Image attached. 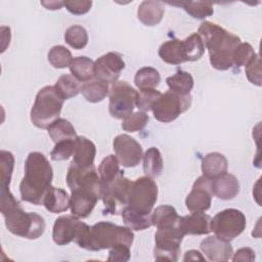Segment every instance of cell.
I'll return each instance as SVG.
<instances>
[{"label":"cell","instance_id":"6da1fadb","mask_svg":"<svg viewBox=\"0 0 262 262\" xmlns=\"http://www.w3.org/2000/svg\"><path fill=\"white\" fill-rule=\"evenodd\" d=\"M52 178L53 170L47 158L39 151L30 152L25 162V175L19 184L21 200L36 206L43 205Z\"/></svg>","mask_w":262,"mask_h":262},{"label":"cell","instance_id":"7a4b0ae2","mask_svg":"<svg viewBox=\"0 0 262 262\" xmlns=\"http://www.w3.org/2000/svg\"><path fill=\"white\" fill-rule=\"evenodd\" d=\"M198 34L209 52L211 66L218 71H226L233 67L232 54L241 43V38L217 24L205 20L201 24Z\"/></svg>","mask_w":262,"mask_h":262},{"label":"cell","instance_id":"3957f363","mask_svg":"<svg viewBox=\"0 0 262 262\" xmlns=\"http://www.w3.org/2000/svg\"><path fill=\"white\" fill-rule=\"evenodd\" d=\"M63 100L54 86L48 85L41 88L36 95L30 113L33 125L39 129H47L59 118Z\"/></svg>","mask_w":262,"mask_h":262},{"label":"cell","instance_id":"277c9868","mask_svg":"<svg viewBox=\"0 0 262 262\" xmlns=\"http://www.w3.org/2000/svg\"><path fill=\"white\" fill-rule=\"evenodd\" d=\"M5 226L14 235L28 239L40 237L46 228L44 218L34 212H26L20 205L2 214Z\"/></svg>","mask_w":262,"mask_h":262},{"label":"cell","instance_id":"5b68a950","mask_svg":"<svg viewBox=\"0 0 262 262\" xmlns=\"http://www.w3.org/2000/svg\"><path fill=\"white\" fill-rule=\"evenodd\" d=\"M134 233L127 226H120L107 221H100L90 227L89 251H100L110 249L117 244L132 246Z\"/></svg>","mask_w":262,"mask_h":262},{"label":"cell","instance_id":"8992f818","mask_svg":"<svg viewBox=\"0 0 262 262\" xmlns=\"http://www.w3.org/2000/svg\"><path fill=\"white\" fill-rule=\"evenodd\" d=\"M132 181L125 177L122 171L112 182L101 185L100 200L104 205L103 214L120 215L129 204V194Z\"/></svg>","mask_w":262,"mask_h":262},{"label":"cell","instance_id":"52a82bcc","mask_svg":"<svg viewBox=\"0 0 262 262\" xmlns=\"http://www.w3.org/2000/svg\"><path fill=\"white\" fill-rule=\"evenodd\" d=\"M191 105V95H180L172 91L162 93L151 107L156 120L162 123H171Z\"/></svg>","mask_w":262,"mask_h":262},{"label":"cell","instance_id":"ba28073f","mask_svg":"<svg viewBox=\"0 0 262 262\" xmlns=\"http://www.w3.org/2000/svg\"><path fill=\"white\" fill-rule=\"evenodd\" d=\"M184 235L178 223L172 227L158 229L155 233L154 258L158 261H177Z\"/></svg>","mask_w":262,"mask_h":262},{"label":"cell","instance_id":"9c48e42d","mask_svg":"<svg viewBox=\"0 0 262 262\" xmlns=\"http://www.w3.org/2000/svg\"><path fill=\"white\" fill-rule=\"evenodd\" d=\"M247 220L245 214L233 208L217 213L211 221V229L215 235L223 241L230 242L237 237L245 229Z\"/></svg>","mask_w":262,"mask_h":262},{"label":"cell","instance_id":"30bf717a","mask_svg":"<svg viewBox=\"0 0 262 262\" xmlns=\"http://www.w3.org/2000/svg\"><path fill=\"white\" fill-rule=\"evenodd\" d=\"M137 91L126 81H116L108 92L110 115L118 120H123L133 113Z\"/></svg>","mask_w":262,"mask_h":262},{"label":"cell","instance_id":"8fae6325","mask_svg":"<svg viewBox=\"0 0 262 262\" xmlns=\"http://www.w3.org/2000/svg\"><path fill=\"white\" fill-rule=\"evenodd\" d=\"M158 200V185L152 178L142 176L132 181L128 206L145 214H151Z\"/></svg>","mask_w":262,"mask_h":262},{"label":"cell","instance_id":"7c38bea8","mask_svg":"<svg viewBox=\"0 0 262 262\" xmlns=\"http://www.w3.org/2000/svg\"><path fill=\"white\" fill-rule=\"evenodd\" d=\"M71 191L77 189L89 190L96 193L100 199V179L95 166L89 168H79L73 164L70 165L66 177Z\"/></svg>","mask_w":262,"mask_h":262},{"label":"cell","instance_id":"4fadbf2b","mask_svg":"<svg viewBox=\"0 0 262 262\" xmlns=\"http://www.w3.org/2000/svg\"><path fill=\"white\" fill-rule=\"evenodd\" d=\"M113 148L120 165L127 168L136 167L143 157L141 144L128 134L117 135L113 141Z\"/></svg>","mask_w":262,"mask_h":262},{"label":"cell","instance_id":"5bb4252c","mask_svg":"<svg viewBox=\"0 0 262 262\" xmlns=\"http://www.w3.org/2000/svg\"><path fill=\"white\" fill-rule=\"evenodd\" d=\"M85 226L86 223L80 221L73 214L59 216L53 224L52 239L58 246H66L71 242H75Z\"/></svg>","mask_w":262,"mask_h":262},{"label":"cell","instance_id":"9a60e30c","mask_svg":"<svg viewBox=\"0 0 262 262\" xmlns=\"http://www.w3.org/2000/svg\"><path fill=\"white\" fill-rule=\"evenodd\" d=\"M212 179L200 176L192 184L190 192L185 199V206L190 212H205L212 204Z\"/></svg>","mask_w":262,"mask_h":262},{"label":"cell","instance_id":"2e32d148","mask_svg":"<svg viewBox=\"0 0 262 262\" xmlns=\"http://www.w3.org/2000/svg\"><path fill=\"white\" fill-rule=\"evenodd\" d=\"M124 69L125 62L122 55L117 52H107L94 61V78L113 84L118 81Z\"/></svg>","mask_w":262,"mask_h":262},{"label":"cell","instance_id":"e0dca14e","mask_svg":"<svg viewBox=\"0 0 262 262\" xmlns=\"http://www.w3.org/2000/svg\"><path fill=\"white\" fill-rule=\"evenodd\" d=\"M200 248L207 259L213 262L228 261L233 254V249L230 243L223 241L216 235H210L204 238L200 244Z\"/></svg>","mask_w":262,"mask_h":262},{"label":"cell","instance_id":"ac0fdd59","mask_svg":"<svg viewBox=\"0 0 262 262\" xmlns=\"http://www.w3.org/2000/svg\"><path fill=\"white\" fill-rule=\"evenodd\" d=\"M212 218L205 212H191L186 216H179L178 226L185 235L209 234Z\"/></svg>","mask_w":262,"mask_h":262},{"label":"cell","instance_id":"d6986e66","mask_svg":"<svg viewBox=\"0 0 262 262\" xmlns=\"http://www.w3.org/2000/svg\"><path fill=\"white\" fill-rule=\"evenodd\" d=\"M99 196L89 190H73L70 200V209L74 216L78 218H87L93 211Z\"/></svg>","mask_w":262,"mask_h":262},{"label":"cell","instance_id":"ffe728a7","mask_svg":"<svg viewBox=\"0 0 262 262\" xmlns=\"http://www.w3.org/2000/svg\"><path fill=\"white\" fill-rule=\"evenodd\" d=\"M211 188L213 195L220 200H232L239 192L238 179L229 173H225L212 180Z\"/></svg>","mask_w":262,"mask_h":262},{"label":"cell","instance_id":"44dd1931","mask_svg":"<svg viewBox=\"0 0 262 262\" xmlns=\"http://www.w3.org/2000/svg\"><path fill=\"white\" fill-rule=\"evenodd\" d=\"M96 155L95 144L84 136H78L76 140V148L71 164L79 168H89L94 165Z\"/></svg>","mask_w":262,"mask_h":262},{"label":"cell","instance_id":"7402d4cb","mask_svg":"<svg viewBox=\"0 0 262 262\" xmlns=\"http://www.w3.org/2000/svg\"><path fill=\"white\" fill-rule=\"evenodd\" d=\"M165 13L164 4L160 1L145 0L137 8L138 19L147 27H154L161 23Z\"/></svg>","mask_w":262,"mask_h":262},{"label":"cell","instance_id":"603a6c76","mask_svg":"<svg viewBox=\"0 0 262 262\" xmlns=\"http://www.w3.org/2000/svg\"><path fill=\"white\" fill-rule=\"evenodd\" d=\"M228 162L224 155L214 151L207 154L202 160L203 176L209 179H215L227 173Z\"/></svg>","mask_w":262,"mask_h":262},{"label":"cell","instance_id":"cb8c5ba5","mask_svg":"<svg viewBox=\"0 0 262 262\" xmlns=\"http://www.w3.org/2000/svg\"><path fill=\"white\" fill-rule=\"evenodd\" d=\"M70 200L71 196L64 189L50 186L45 193L43 206L50 213H61L70 208Z\"/></svg>","mask_w":262,"mask_h":262},{"label":"cell","instance_id":"d4e9b609","mask_svg":"<svg viewBox=\"0 0 262 262\" xmlns=\"http://www.w3.org/2000/svg\"><path fill=\"white\" fill-rule=\"evenodd\" d=\"M159 56L161 59L169 64H180L186 61L184 54L183 41L173 38L164 42L159 48Z\"/></svg>","mask_w":262,"mask_h":262},{"label":"cell","instance_id":"484cf974","mask_svg":"<svg viewBox=\"0 0 262 262\" xmlns=\"http://www.w3.org/2000/svg\"><path fill=\"white\" fill-rule=\"evenodd\" d=\"M178 218L179 216L176 209L170 205L159 206L150 214L151 225L156 226L158 229L177 225Z\"/></svg>","mask_w":262,"mask_h":262},{"label":"cell","instance_id":"4316f807","mask_svg":"<svg viewBox=\"0 0 262 262\" xmlns=\"http://www.w3.org/2000/svg\"><path fill=\"white\" fill-rule=\"evenodd\" d=\"M81 92L87 101L96 103L103 100L108 95L110 86L108 83L93 78L82 84Z\"/></svg>","mask_w":262,"mask_h":262},{"label":"cell","instance_id":"83f0119b","mask_svg":"<svg viewBox=\"0 0 262 262\" xmlns=\"http://www.w3.org/2000/svg\"><path fill=\"white\" fill-rule=\"evenodd\" d=\"M121 216L125 225L132 230H144L151 226L150 214L142 213L130 206L123 209Z\"/></svg>","mask_w":262,"mask_h":262},{"label":"cell","instance_id":"f1b7e54d","mask_svg":"<svg viewBox=\"0 0 262 262\" xmlns=\"http://www.w3.org/2000/svg\"><path fill=\"white\" fill-rule=\"evenodd\" d=\"M166 83L170 91L180 95H187L190 94L194 81L190 73L178 70L174 75L167 77Z\"/></svg>","mask_w":262,"mask_h":262},{"label":"cell","instance_id":"f546056e","mask_svg":"<svg viewBox=\"0 0 262 262\" xmlns=\"http://www.w3.org/2000/svg\"><path fill=\"white\" fill-rule=\"evenodd\" d=\"M142 168L145 176L157 178L163 171V159L160 150L157 147H149L145 150L142 157Z\"/></svg>","mask_w":262,"mask_h":262},{"label":"cell","instance_id":"4dcf8cb0","mask_svg":"<svg viewBox=\"0 0 262 262\" xmlns=\"http://www.w3.org/2000/svg\"><path fill=\"white\" fill-rule=\"evenodd\" d=\"M47 132L54 143L67 139H76L78 137L74 126L63 118L55 120L47 128Z\"/></svg>","mask_w":262,"mask_h":262},{"label":"cell","instance_id":"1f68e13d","mask_svg":"<svg viewBox=\"0 0 262 262\" xmlns=\"http://www.w3.org/2000/svg\"><path fill=\"white\" fill-rule=\"evenodd\" d=\"M70 72L80 82H87L94 78V61L87 56L75 57L70 66Z\"/></svg>","mask_w":262,"mask_h":262},{"label":"cell","instance_id":"d6a6232c","mask_svg":"<svg viewBox=\"0 0 262 262\" xmlns=\"http://www.w3.org/2000/svg\"><path fill=\"white\" fill-rule=\"evenodd\" d=\"M122 172L120 162L115 155L106 156L98 166L97 173L100 179V184L104 185L112 182Z\"/></svg>","mask_w":262,"mask_h":262},{"label":"cell","instance_id":"836d02e7","mask_svg":"<svg viewBox=\"0 0 262 262\" xmlns=\"http://www.w3.org/2000/svg\"><path fill=\"white\" fill-rule=\"evenodd\" d=\"M161 82V75L155 68L143 67L134 76L135 86L141 89H156Z\"/></svg>","mask_w":262,"mask_h":262},{"label":"cell","instance_id":"e575fe53","mask_svg":"<svg viewBox=\"0 0 262 262\" xmlns=\"http://www.w3.org/2000/svg\"><path fill=\"white\" fill-rule=\"evenodd\" d=\"M56 91L63 99H70L81 92L82 84L73 75H61L54 85Z\"/></svg>","mask_w":262,"mask_h":262},{"label":"cell","instance_id":"d590c367","mask_svg":"<svg viewBox=\"0 0 262 262\" xmlns=\"http://www.w3.org/2000/svg\"><path fill=\"white\" fill-rule=\"evenodd\" d=\"M183 41L184 54L186 61L199 60L205 53V45L198 33H193L186 37Z\"/></svg>","mask_w":262,"mask_h":262},{"label":"cell","instance_id":"8d00e7d4","mask_svg":"<svg viewBox=\"0 0 262 262\" xmlns=\"http://www.w3.org/2000/svg\"><path fill=\"white\" fill-rule=\"evenodd\" d=\"M170 5L181 6L190 16L198 19H204L208 16H211L214 13L213 5L210 2L202 1H188L180 3H169Z\"/></svg>","mask_w":262,"mask_h":262},{"label":"cell","instance_id":"74e56055","mask_svg":"<svg viewBox=\"0 0 262 262\" xmlns=\"http://www.w3.org/2000/svg\"><path fill=\"white\" fill-rule=\"evenodd\" d=\"M47 59L53 68L64 69L68 67L70 68L74 58L71 51L67 47L62 45H55L48 51Z\"/></svg>","mask_w":262,"mask_h":262},{"label":"cell","instance_id":"f35d334b","mask_svg":"<svg viewBox=\"0 0 262 262\" xmlns=\"http://www.w3.org/2000/svg\"><path fill=\"white\" fill-rule=\"evenodd\" d=\"M64 41L74 49H83L88 43V34L84 27L74 25L64 32Z\"/></svg>","mask_w":262,"mask_h":262},{"label":"cell","instance_id":"ab89813d","mask_svg":"<svg viewBox=\"0 0 262 262\" xmlns=\"http://www.w3.org/2000/svg\"><path fill=\"white\" fill-rule=\"evenodd\" d=\"M14 167V157L8 150L0 151V190L9 189L11 176Z\"/></svg>","mask_w":262,"mask_h":262},{"label":"cell","instance_id":"60d3db41","mask_svg":"<svg viewBox=\"0 0 262 262\" xmlns=\"http://www.w3.org/2000/svg\"><path fill=\"white\" fill-rule=\"evenodd\" d=\"M149 117L145 112L138 111L133 112L122 122V129L127 132H137L141 131L148 123Z\"/></svg>","mask_w":262,"mask_h":262},{"label":"cell","instance_id":"b9f144b4","mask_svg":"<svg viewBox=\"0 0 262 262\" xmlns=\"http://www.w3.org/2000/svg\"><path fill=\"white\" fill-rule=\"evenodd\" d=\"M76 139L61 140L55 143L53 149L50 152V158L52 161H66L70 159L76 148Z\"/></svg>","mask_w":262,"mask_h":262},{"label":"cell","instance_id":"7bdbcfd3","mask_svg":"<svg viewBox=\"0 0 262 262\" xmlns=\"http://www.w3.org/2000/svg\"><path fill=\"white\" fill-rule=\"evenodd\" d=\"M161 94L162 93L156 89H141L139 90V92H137L135 105L138 107L139 111L145 113L149 112L151 111L154 103L161 96Z\"/></svg>","mask_w":262,"mask_h":262},{"label":"cell","instance_id":"ee69618b","mask_svg":"<svg viewBox=\"0 0 262 262\" xmlns=\"http://www.w3.org/2000/svg\"><path fill=\"white\" fill-rule=\"evenodd\" d=\"M255 55L254 48L252 45L248 42L239 43L232 54V59H233V66L241 68L243 66H246V63Z\"/></svg>","mask_w":262,"mask_h":262},{"label":"cell","instance_id":"f6af8a7d","mask_svg":"<svg viewBox=\"0 0 262 262\" xmlns=\"http://www.w3.org/2000/svg\"><path fill=\"white\" fill-rule=\"evenodd\" d=\"M245 72H246V76H247L248 80L252 84H254L256 86L262 85L260 56L258 53H255V55L246 63Z\"/></svg>","mask_w":262,"mask_h":262},{"label":"cell","instance_id":"bcb514c9","mask_svg":"<svg viewBox=\"0 0 262 262\" xmlns=\"http://www.w3.org/2000/svg\"><path fill=\"white\" fill-rule=\"evenodd\" d=\"M108 261H120V262H126L130 259L131 253H130V247L125 244H117L108 249Z\"/></svg>","mask_w":262,"mask_h":262},{"label":"cell","instance_id":"7dc6e473","mask_svg":"<svg viewBox=\"0 0 262 262\" xmlns=\"http://www.w3.org/2000/svg\"><path fill=\"white\" fill-rule=\"evenodd\" d=\"M66 8L76 15H82L87 13L92 6V1L80 0V1H64Z\"/></svg>","mask_w":262,"mask_h":262},{"label":"cell","instance_id":"c3c4849f","mask_svg":"<svg viewBox=\"0 0 262 262\" xmlns=\"http://www.w3.org/2000/svg\"><path fill=\"white\" fill-rule=\"evenodd\" d=\"M232 261H254L255 260V252L251 248H241L231 257Z\"/></svg>","mask_w":262,"mask_h":262},{"label":"cell","instance_id":"681fc988","mask_svg":"<svg viewBox=\"0 0 262 262\" xmlns=\"http://www.w3.org/2000/svg\"><path fill=\"white\" fill-rule=\"evenodd\" d=\"M194 261V260H201V261H206L205 257L202 256V254L196 251V250H189L184 254L183 261Z\"/></svg>","mask_w":262,"mask_h":262},{"label":"cell","instance_id":"f907efd6","mask_svg":"<svg viewBox=\"0 0 262 262\" xmlns=\"http://www.w3.org/2000/svg\"><path fill=\"white\" fill-rule=\"evenodd\" d=\"M41 4L45 6L46 9H50V10L60 9L62 6H64L63 1H41Z\"/></svg>","mask_w":262,"mask_h":262}]
</instances>
